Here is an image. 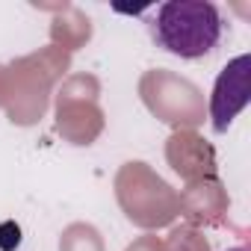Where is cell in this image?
Returning <instances> with one entry per match:
<instances>
[{
	"instance_id": "6da1fadb",
	"label": "cell",
	"mask_w": 251,
	"mask_h": 251,
	"mask_svg": "<svg viewBox=\"0 0 251 251\" xmlns=\"http://www.w3.org/2000/svg\"><path fill=\"white\" fill-rule=\"evenodd\" d=\"M222 15L210 0H169L157 9L154 39L180 59H201L222 39Z\"/></svg>"
},
{
	"instance_id": "7a4b0ae2",
	"label": "cell",
	"mask_w": 251,
	"mask_h": 251,
	"mask_svg": "<svg viewBox=\"0 0 251 251\" xmlns=\"http://www.w3.org/2000/svg\"><path fill=\"white\" fill-rule=\"evenodd\" d=\"M248 68H251V59H248V53H242L225 65V71L219 74V80L213 86L210 118H213L216 133H225L230 127V121L236 118V112L248 103Z\"/></svg>"
},
{
	"instance_id": "3957f363",
	"label": "cell",
	"mask_w": 251,
	"mask_h": 251,
	"mask_svg": "<svg viewBox=\"0 0 251 251\" xmlns=\"http://www.w3.org/2000/svg\"><path fill=\"white\" fill-rule=\"evenodd\" d=\"M230 251H245V248H230Z\"/></svg>"
}]
</instances>
